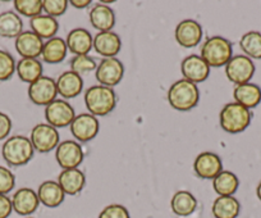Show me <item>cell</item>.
Here are the masks:
<instances>
[{
    "label": "cell",
    "mask_w": 261,
    "mask_h": 218,
    "mask_svg": "<svg viewBox=\"0 0 261 218\" xmlns=\"http://www.w3.org/2000/svg\"><path fill=\"white\" fill-rule=\"evenodd\" d=\"M200 91L197 85L182 79L172 85L168 90V102L175 111L187 112L199 104Z\"/></svg>",
    "instance_id": "1"
},
{
    "label": "cell",
    "mask_w": 261,
    "mask_h": 218,
    "mask_svg": "<svg viewBox=\"0 0 261 218\" xmlns=\"http://www.w3.org/2000/svg\"><path fill=\"white\" fill-rule=\"evenodd\" d=\"M85 104L90 114L95 117H104L109 114L117 105V96L112 87L95 85L85 92Z\"/></svg>",
    "instance_id": "2"
},
{
    "label": "cell",
    "mask_w": 261,
    "mask_h": 218,
    "mask_svg": "<svg viewBox=\"0 0 261 218\" xmlns=\"http://www.w3.org/2000/svg\"><path fill=\"white\" fill-rule=\"evenodd\" d=\"M233 47L229 40L223 36H212L206 39L201 47V58L210 68L225 66L232 58Z\"/></svg>",
    "instance_id": "3"
},
{
    "label": "cell",
    "mask_w": 261,
    "mask_h": 218,
    "mask_svg": "<svg viewBox=\"0 0 261 218\" xmlns=\"http://www.w3.org/2000/svg\"><path fill=\"white\" fill-rule=\"evenodd\" d=\"M34 147L31 140L26 136L16 135L6 140L2 148V155L4 160L12 167L24 166L34 157Z\"/></svg>",
    "instance_id": "4"
},
{
    "label": "cell",
    "mask_w": 261,
    "mask_h": 218,
    "mask_svg": "<svg viewBox=\"0 0 261 218\" xmlns=\"http://www.w3.org/2000/svg\"><path fill=\"white\" fill-rule=\"evenodd\" d=\"M250 109L242 107L238 103H228L223 107L220 112V126L225 132L229 134H240L245 131L251 124Z\"/></svg>",
    "instance_id": "5"
},
{
    "label": "cell",
    "mask_w": 261,
    "mask_h": 218,
    "mask_svg": "<svg viewBox=\"0 0 261 218\" xmlns=\"http://www.w3.org/2000/svg\"><path fill=\"white\" fill-rule=\"evenodd\" d=\"M45 118L47 125L55 127V129H62V127L71 126L73 119L76 118L74 109L68 102L63 99H55L45 107Z\"/></svg>",
    "instance_id": "6"
},
{
    "label": "cell",
    "mask_w": 261,
    "mask_h": 218,
    "mask_svg": "<svg viewBox=\"0 0 261 218\" xmlns=\"http://www.w3.org/2000/svg\"><path fill=\"white\" fill-rule=\"evenodd\" d=\"M255 74V64L252 59L246 56H234L225 64V75L233 84L243 85L250 82Z\"/></svg>",
    "instance_id": "7"
},
{
    "label": "cell",
    "mask_w": 261,
    "mask_h": 218,
    "mask_svg": "<svg viewBox=\"0 0 261 218\" xmlns=\"http://www.w3.org/2000/svg\"><path fill=\"white\" fill-rule=\"evenodd\" d=\"M30 140L35 150L40 153H47L57 149L59 145L60 135L55 127L47 124H39L32 129Z\"/></svg>",
    "instance_id": "8"
},
{
    "label": "cell",
    "mask_w": 261,
    "mask_h": 218,
    "mask_svg": "<svg viewBox=\"0 0 261 218\" xmlns=\"http://www.w3.org/2000/svg\"><path fill=\"white\" fill-rule=\"evenodd\" d=\"M55 159L63 169L79 168L84 160V150L74 140H64L57 147Z\"/></svg>",
    "instance_id": "9"
},
{
    "label": "cell",
    "mask_w": 261,
    "mask_h": 218,
    "mask_svg": "<svg viewBox=\"0 0 261 218\" xmlns=\"http://www.w3.org/2000/svg\"><path fill=\"white\" fill-rule=\"evenodd\" d=\"M57 81L51 77L41 76L29 86V98L36 105L46 107L57 99Z\"/></svg>",
    "instance_id": "10"
},
{
    "label": "cell",
    "mask_w": 261,
    "mask_h": 218,
    "mask_svg": "<svg viewBox=\"0 0 261 218\" xmlns=\"http://www.w3.org/2000/svg\"><path fill=\"white\" fill-rule=\"evenodd\" d=\"M124 74V66L118 58H104L97 66L95 76L99 85L114 87L122 81Z\"/></svg>",
    "instance_id": "11"
},
{
    "label": "cell",
    "mask_w": 261,
    "mask_h": 218,
    "mask_svg": "<svg viewBox=\"0 0 261 218\" xmlns=\"http://www.w3.org/2000/svg\"><path fill=\"white\" fill-rule=\"evenodd\" d=\"M193 171L200 179L214 180L223 171V162L215 153L204 152L196 157Z\"/></svg>",
    "instance_id": "12"
},
{
    "label": "cell",
    "mask_w": 261,
    "mask_h": 218,
    "mask_svg": "<svg viewBox=\"0 0 261 218\" xmlns=\"http://www.w3.org/2000/svg\"><path fill=\"white\" fill-rule=\"evenodd\" d=\"M99 119L90 113H82L77 116L71 124V132L74 139L81 142L91 141L99 134Z\"/></svg>",
    "instance_id": "13"
},
{
    "label": "cell",
    "mask_w": 261,
    "mask_h": 218,
    "mask_svg": "<svg viewBox=\"0 0 261 218\" xmlns=\"http://www.w3.org/2000/svg\"><path fill=\"white\" fill-rule=\"evenodd\" d=\"M180 72H182L185 80L192 82V84H200L209 77L210 67L201 57L192 54V56L186 57L182 61Z\"/></svg>",
    "instance_id": "14"
},
{
    "label": "cell",
    "mask_w": 261,
    "mask_h": 218,
    "mask_svg": "<svg viewBox=\"0 0 261 218\" xmlns=\"http://www.w3.org/2000/svg\"><path fill=\"white\" fill-rule=\"evenodd\" d=\"M202 26L193 19H185L175 27V40L182 47H195L202 39Z\"/></svg>",
    "instance_id": "15"
},
{
    "label": "cell",
    "mask_w": 261,
    "mask_h": 218,
    "mask_svg": "<svg viewBox=\"0 0 261 218\" xmlns=\"http://www.w3.org/2000/svg\"><path fill=\"white\" fill-rule=\"evenodd\" d=\"M44 41L32 31H23L16 39V50L22 58L36 59L41 56Z\"/></svg>",
    "instance_id": "16"
},
{
    "label": "cell",
    "mask_w": 261,
    "mask_h": 218,
    "mask_svg": "<svg viewBox=\"0 0 261 218\" xmlns=\"http://www.w3.org/2000/svg\"><path fill=\"white\" fill-rule=\"evenodd\" d=\"M40 200L37 192L30 187H22L14 192L12 198L13 210L19 215H30L39 208Z\"/></svg>",
    "instance_id": "17"
},
{
    "label": "cell",
    "mask_w": 261,
    "mask_h": 218,
    "mask_svg": "<svg viewBox=\"0 0 261 218\" xmlns=\"http://www.w3.org/2000/svg\"><path fill=\"white\" fill-rule=\"evenodd\" d=\"M84 89V80L81 75L73 71H67L59 76L57 80L58 94L63 99H73L79 96Z\"/></svg>",
    "instance_id": "18"
},
{
    "label": "cell",
    "mask_w": 261,
    "mask_h": 218,
    "mask_svg": "<svg viewBox=\"0 0 261 218\" xmlns=\"http://www.w3.org/2000/svg\"><path fill=\"white\" fill-rule=\"evenodd\" d=\"M65 44L74 56H87L90 50L94 47V37L87 30L79 27L69 32Z\"/></svg>",
    "instance_id": "19"
},
{
    "label": "cell",
    "mask_w": 261,
    "mask_h": 218,
    "mask_svg": "<svg viewBox=\"0 0 261 218\" xmlns=\"http://www.w3.org/2000/svg\"><path fill=\"white\" fill-rule=\"evenodd\" d=\"M122 47L120 37L113 31L99 32L94 37V49L97 54L105 58H115Z\"/></svg>",
    "instance_id": "20"
},
{
    "label": "cell",
    "mask_w": 261,
    "mask_h": 218,
    "mask_svg": "<svg viewBox=\"0 0 261 218\" xmlns=\"http://www.w3.org/2000/svg\"><path fill=\"white\" fill-rule=\"evenodd\" d=\"M58 184L62 187L64 194L77 195L84 189L86 184V177L84 172L80 171L79 168L63 169L58 176Z\"/></svg>",
    "instance_id": "21"
},
{
    "label": "cell",
    "mask_w": 261,
    "mask_h": 218,
    "mask_svg": "<svg viewBox=\"0 0 261 218\" xmlns=\"http://www.w3.org/2000/svg\"><path fill=\"white\" fill-rule=\"evenodd\" d=\"M233 98H234L236 103L241 104L242 107L247 108V109H252V108L257 107L261 102V89L255 84H247L238 85L236 89L233 90Z\"/></svg>",
    "instance_id": "22"
},
{
    "label": "cell",
    "mask_w": 261,
    "mask_h": 218,
    "mask_svg": "<svg viewBox=\"0 0 261 218\" xmlns=\"http://www.w3.org/2000/svg\"><path fill=\"white\" fill-rule=\"evenodd\" d=\"M90 22L92 27L99 30L100 32L112 31L115 25L114 12L109 6L97 3L90 12Z\"/></svg>",
    "instance_id": "23"
},
{
    "label": "cell",
    "mask_w": 261,
    "mask_h": 218,
    "mask_svg": "<svg viewBox=\"0 0 261 218\" xmlns=\"http://www.w3.org/2000/svg\"><path fill=\"white\" fill-rule=\"evenodd\" d=\"M37 197L40 203H42L45 207L57 208L63 203L65 194L58 181H44L39 186Z\"/></svg>",
    "instance_id": "24"
},
{
    "label": "cell",
    "mask_w": 261,
    "mask_h": 218,
    "mask_svg": "<svg viewBox=\"0 0 261 218\" xmlns=\"http://www.w3.org/2000/svg\"><path fill=\"white\" fill-rule=\"evenodd\" d=\"M67 52H68V47L65 44V40H63L62 37H53L44 42L41 57L46 63L57 64L64 61Z\"/></svg>",
    "instance_id": "25"
},
{
    "label": "cell",
    "mask_w": 261,
    "mask_h": 218,
    "mask_svg": "<svg viewBox=\"0 0 261 218\" xmlns=\"http://www.w3.org/2000/svg\"><path fill=\"white\" fill-rule=\"evenodd\" d=\"M170 208L173 213L179 217H187L191 215L197 208V200L193 197L192 192L187 190H180L173 195L170 200Z\"/></svg>",
    "instance_id": "26"
},
{
    "label": "cell",
    "mask_w": 261,
    "mask_h": 218,
    "mask_svg": "<svg viewBox=\"0 0 261 218\" xmlns=\"http://www.w3.org/2000/svg\"><path fill=\"white\" fill-rule=\"evenodd\" d=\"M212 212L215 218H237L241 204L234 197H218L213 203Z\"/></svg>",
    "instance_id": "27"
},
{
    "label": "cell",
    "mask_w": 261,
    "mask_h": 218,
    "mask_svg": "<svg viewBox=\"0 0 261 218\" xmlns=\"http://www.w3.org/2000/svg\"><path fill=\"white\" fill-rule=\"evenodd\" d=\"M23 32V22L14 12H4L0 14V37L13 39Z\"/></svg>",
    "instance_id": "28"
},
{
    "label": "cell",
    "mask_w": 261,
    "mask_h": 218,
    "mask_svg": "<svg viewBox=\"0 0 261 218\" xmlns=\"http://www.w3.org/2000/svg\"><path fill=\"white\" fill-rule=\"evenodd\" d=\"M30 25H31L32 32L41 39H53L59 30V23H58L57 18L47 16V14L46 16L41 14V16L31 18Z\"/></svg>",
    "instance_id": "29"
},
{
    "label": "cell",
    "mask_w": 261,
    "mask_h": 218,
    "mask_svg": "<svg viewBox=\"0 0 261 218\" xmlns=\"http://www.w3.org/2000/svg\"><path fill=\"white\" fill-rule=\"evenodd\" d=\"M240 186L238 177L233 172L224 171L223 169L214 180H213V187L219 197H233Z\"/></svg>",
    "instance_id": "30"
},
{
    "label": "cell",
    "mask_w": 261,
    "mask_h": 218,
    "mask_svg": "<svg viewBox=\"0 0 261 218\" xmlns=\"http://www.w3.org/2000/svg\"><path fill=\"white\" fill-rule=\"evenodd\" d=\"M16 71L22 81L32 84L42 76V64L39 59L22 58L17 63Z\"/></svg>",
    "instance_id": "31"
},
{
    "label": "cell",
    "mask_w": 261,
    "mask_h": 218,
    "mask_svg": "<svg viewBox=\"0 0 261 218\" xmlns=\"http://www.w3.org/2000/svg\"><path fill=\"white\" fill-rule=\"evenodd\" d=\"M240 46L246 57L253 59H261V34L257 31H250L243 35L240 40Z\"/></svg>",
    "instance_id": "32"
},
{
    "label": "cell",
    "mask_w": 261,
    "mask_h": 218,
    "mask_svg": "<svg viewBox=\"0 0 261 218\" xmlns=\"http://www.w3.org/2000/svg\"><path fill=\"white\" fill-rule=\"evenodd\" d=\"M14 8L19 14L30 18L41 16L42 0H14Z\"/></svg>",
    "instance_id": "33"
},
{
    "label": "cell",
    "mask_w": 261,
    "mask_h": 218,
    "mask_svg": "<svg viewBox=\"0 0 261 218\" xmlns=\"http://www.w3.org/2000/svg\"><path fill=\"white\" fill-rule=\"evenodd\" d=\"M16 62L6 50H0V81H7L16 72Z\"/></svg>",
    "instance_id": "34"
},
{
    "label": "cell",
    "mask_w": 261,
    "mask_h": 218,
    "mask_svg": "<svg viewBox=\"0 0 261 218\" xmlns=\"http://www.w3.org/2000/svg\"><path fill=\"white\" fill-rule=\"evenodd\" d=\"M97 64L94 58L89 56H74L71 61V71L82 75L86 72L96 71Z\"/></svg>",
    "instance_id": "35"
},
{
    "label": "cell",
    "mask_w": 261,
    "mask_h": 218,
    "mask_svg": "<svg viewBox=\"0 0 261 218\" xmlns=\"http://www.w3.org/2000/svg\"><path fill=\"white\" fill-rule=\"evenodd\" d=\"M67 0H42V9L50 17H60L68 8Z\"/></svg>",
    "instance_id": "36"
},
{
    "label": "cell",
    "mask_w": 261,
    "mask_h": 218,
    "mask_svg": "<svg viewBox=\"0 0 261 218\" xmlns=\"http://www.w3.org/2000/svg\"><path fill=\"white\" fill-rule=\"evenodd\" d=\"M14 185H16V176L13 172L0 166V194L7 195L14 189Z\"/></svg>",
    "instance_id": "37"
},
{
    "label": "cell",
    "mask_w": 261,
    "mask_h": 218,
    "mask_svg": "<svg viewBox=\"0 0 261 218\" xmlns=\"http://www.w3.org/2000/svg\"><path fill=\"white\" fill-rule=\"evenodd\" d=\"M99 218H130L127 208L120 204H110L100 212Z\"/></svg>",
    "instance_id": "38"
},
{
    "label": "cell",
    "mask_w": 261,
    "mask_h": 218,
    "mask_svg": "<svg viewBox=\"0 0 261 218\" xmlns=\"http://www.w3.org/2000/svg\"><path fill=\"white\" fill-rule=\"evenodd\" d=\"M12 130V119L6 113L0 112V140H4L8 137Z\"/></svg>",
    "instance_id": "39"
},
{
    "label": "cell",
    "mask_w": 261,
    "mask_h": 218,
    "mask_svg": "<svg viewBox=\"0 0 261 218\" xmlns=\"http://www.w3.org/2000/svg\"><path fill=\"white\" fill-rule=\"evenodd\" d=\"M13 210L12 199H9L7 195L0 194V218H8Z\"/></svg>",
    "instance_id": "40"
},
{
    "label": "cell",
    "mask_w": 261,
    "mask_h": 218,
    "mask_svg": "<svg viewBox=\"0 0 261 218\" xmlns=\"http://www.w3.org/2000/svg\"><path fill=\"white\" fill-rule=\"evenodd\" d=\"M69 4L77 9H84L91 4V0H71Z\"/></svg>",
    "instance_id": "41"
},
{
    "label": "cell",
    "mask_w": 261,
    "mask_h": 218,
    "mask_svg": "<svg viewBox=\"0 0 261 218\" xmlns=\"http://www.w3.org/2000/svg\"><path fill=\"white\" fill-rule=\"evenodd\" d=\"M256 194H257V198L260 199V202H261V181H260V184L257 185V189H256Z\"/></svg>",
    "instance_id": "42"
},
{
    "label": "cell",
    "mask_w": 261,
    "mask_h": 218,
    "mask_svg": "<svg viewBox=\"0 0 261 218\" xmlns=\"http://www.w3.org/2000/svg\"><path fill=\"white\" fill-rule=\"evenodd\" d=\"M29 218H31V217H29Z\"/></svg>",
    "instance_id": "43"
}]
</instances>
